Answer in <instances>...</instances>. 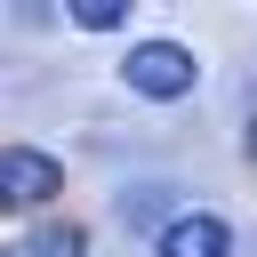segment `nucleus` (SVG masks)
I'll return each instance as SVG.
<instances>
[{
  "label": "nucleus",
  "mask_w": 257,
  "mask_h": 257,
  "mask_svg": "<svg viewBox=\"0 0 257 257\" xmlns=\"http://www.w3.org/2000/svg\"><path fill=\"white\" fill-rule=\"evenodd\" d=\"M120 80H128L137 96H153V104H177V96L193 88V48H185V40H137V48L120 56Z\"/></svg>",
  "instance_id": "nucleus-1"
},
{
  "label": "nucleus",
  "mask_w": 257,
  "mask_h": 257,
  "mask_svg": "<svg viewBox=\"0 0 257 257\" xmlns=\"http://www.w3.org/2000/svg\"><path fill=\"white\" fill-rule=\"evenodd\" d=\"M56 185H64L56 153H40V145H8L0 153V201L8 209H40V201H56Z\"/></svg>",
  "instance_id": "nucleus-2"
},
{
  "label": "nucleus",
  "mask_w": 257,
  "mask_h": 257,
  "mask_svg": "<svg viewBox=\"0 0 257 257\" xmlns=\"http://www.w3.org/2000/svg\"><path fill=\"white\" fill-rule=\"evenodd\" d=\"M161 257H233V225L225 217H209V209H185V217H169L161 225V241H153Z\"/></svg>",
  "instance_id": "nucleus-3"
},
{
  "label": "nucleus",
  "mask_w": 257,
  "mask_h": 257,
  "mask_svg": "<svg viewBox=\"0 0 257 257\" xmlns=\"http://www.w3.org/2000/svg\"><path fill=\"white\" fill-rule=\"evenodd\" d=\"M80 249H88L80 225H40V233L24 241V257H80Z\"/></svg>",
  "instance_id": "nucleus-4"
},
{
  "label": "nucleus",
  "mask_w": 257,
  "mask_h": 257,
  "mask_svg": "<svg viewBox=\"0 0 257 257\" xmlns=\"http://www.w3.org/2000/svg\"><path fill=\"white\" fill-rule=\"evenodd\" d=\"M120 16H128L120 0H72V24L80 32H120Z\"/></svg>",
  "instance_id": "nucleus-5"
},
{
  "label": "nucleus",
  "mask_w": 257,
  "mask_h": 257,
  "mask_svg": "<svg viewBox=\"0 0 257 257\" xmlns=\"http://www.w3.org/2000/svg\"><path fill=\"white\" fill-rule=\"evenodd\" d=\"M249 161H257V112H249Z\"/></svg>",
  "instance_id": "nucleus-6"
}]
</instances>
